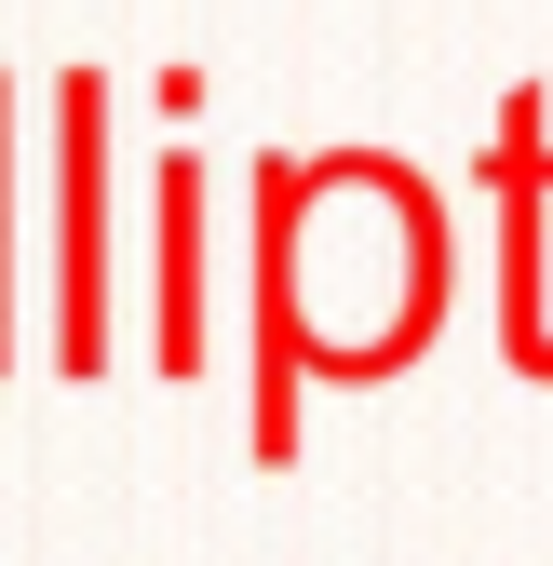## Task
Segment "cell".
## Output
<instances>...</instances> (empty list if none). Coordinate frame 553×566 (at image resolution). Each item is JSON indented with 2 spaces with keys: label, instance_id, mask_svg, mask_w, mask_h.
Listing matches in <instances>:
<instances>
[{
  "label": "cell",
  "instance_id": "6da1fadb",
  "mask_svg": "<svg viewBox=\"0 0 553 566\" xmlns=\"http://www.w3.org/2000/svg\"><path fill=\"white\" fill-rule=\"evenodd\" d=\"M257 311H284L324 391H365L392 365H419L446 324V217L419 163L392 149H324V163H270L257 176Z\"/></svg>",
  "mask_w": 553,
  "mask_h": 566
},
{
  "label": "cell",
  "instance_id": "7a4b0ae2",
  "mask_svg": "<svg viewBox=\"0 0 553 566\" xmlns=\"http://www.w3.org/2000/svg\"><path fill=\"white\" fill-rule=\"evenodd\" d=\"M108 122H122V95H108V67H54V365L67 378H95L108 365Z\"/></svg>",
  "mask_w": 553,
  "mask_h": 566
},
{
  "label": "cell",
  "instance_id": "3957f363",
  "mask_svg": "<svg viewBox=\"0 0 553 566\" xmlns=\"http://www.w3.org/2000/svg\"><path fill=\"white\" fill-rule=\"evenodd\" d=\"M487 256H500V350L553 378V95L513 82L487 122Z\"/></svg>",
  "mask_w": 553,
  "mask_h": 566
},
{
  "label": "cell",
  "instance_id": "277c9868",
  "mask_svg": "<svg viewBox=\"0 0 553 566\" xmlns=\"http://www.w3.org/2000/svg\"><path fill=\"white\" fill-rule=\"evenodd\" d=\"M202 149H163L149 163V350L163 378H202Z\"/></svg>",
  "mask_w": 553,
  "mask_h": 566
},
{
  "label": "cell",
  "instance_id": "5b68a950",
  "mask_svg": "<svg viewBox=\"0 0 553 566\" xmlns=\"http://www.w3.org/2000/svg\"><path fill=\"white\" fill-rule=\"evenodd\" d=\"M0 365H14V67H0Z\"/></svg>",
  "mask_w": 553,
  "mask_h": 566
}]
</instances>
